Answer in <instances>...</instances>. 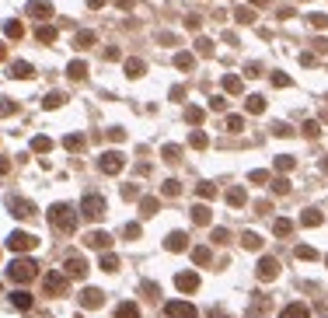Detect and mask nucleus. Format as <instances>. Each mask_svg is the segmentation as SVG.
Instances as JSON below:
<instances>
[{
  "label": "nucleus",
  "instance_id": "nucleus-1",
  "mask_svg": "<svg viewBox=\"0 0 328 318\" xmlns=\"http://www.w3.org/2000/svg\"><path fill=\"white\" fill-rule=\"evenodd\" d=\"M46 217H49V224H53L56 231H63V235H74L77 224H81V214H77L70 203H53Z\"/></svg>",
  "mask_w": 328,
  "mask_h": 318
},
{
  "label": "nucleus",
  "instance_id": "nucleus-2",
  "mask_svg": "<svg viewBox=\"0 0 328 318\" xmlns=\"http://www.w3.org/2000/svg\"><path fill=\"white\" fill-rule=\"evenodd\" d=\"M35 276H39L35 259H14V262H7V280H14V283H28V280H35Z\"/></svg>",
  "mask_w": 328,
  "mask_h": 318
},
{
  "label": "nucleus",
  "instance_id": "nucleus-3",
  "mask_svg": "<svg viewBox=\"0 0 328 318\" xmlns=\"http://www.w3.org/2000/svg\"><path fill=\"white\" fill-rule=\"evenodd\" d=\"M105 196H98V192H87L81 199V217H87V221H98V217H105Z\"/></svg>",
  "mask_w": 328,
  "mask_h": 318
},
{
  "label": "nucleus",
  "instance_id": "nucleus-4",
  "mask_svg": "<svg viewBox=\"0 0 328 318\" xmlns=\"http://www.w3.org/2000/svg\"><path fill=\"white\" fill-rule=\"evenodd\" d=\"M7 248L18 255V252H32V248H39V238L35 235H28V231H14V235H7Z\"/></svg>",
  "mask_w": 328,
  "mask_h": 318
},
{
  "label": "nucleus",
  "instance_id": "nucleus-5",
  "mask_svg": "<svg viewBox=\"0 0 328 318\" xmlns=\"http://www.w3.org/2000/svg\"><path fill=\"white\" fill-rule=\"evenodd\" d=\"M122 164H126L122 151H105V154L98 158V168H101L105 175H119V171H122Z\"/></svg>",
  "mask_w": 328,
  "mask_h": 318
},
{
  "label": "nucleus",
  "instance_id": "nucleus-6",
  "mask_svg": "<svg viewBox=\"0 0 328 318\" xmlns=\"http://www.w3.org/2000/svg\"><path fill=\"white\" fill-rule=\"evenodd\" d=\"M63 273H67V276H74V280H84V276H87V259L77 255V252H74V255H67V259H63Z\"/></svg>",
  "mask_w": 328,
  "mask_h": 318
},
{
  "label": "nucleus",
  "instance_id": "nucleus-7",
  "mask_svg": "<svg viewBox=\"0 0 328 318\" xmlns=\"http://www.w3.org/2000/svg\"><path fill=\"white\" fill-rule=\"evenodd\" d=\"M164 318H199V311L189 301H168L164 304Z\"/></svg>",
  "mask_w": 328,
  "mask_h": 318
},
{
  "label": "nucleus",
  "instance_id": "nucleus-8",
  "mask_svg": "<svg viewBox=\"0 0 328 318\" xmlns=\"http://www.w3.org/2000/svg\"><path fill=\"white\" fill-rule=\"evenodd\" d=\"M67 280H70L67 273H46V276H42V287H46L49 294H63V290H67Z\"/></svg>",
  "mask_w": 328,
  "mask_h": 318
},
{
  "label": "nucleus",
  "instance_id": "nucleus-9",
  "mask_svg": "<svg viewBox=\"0 0 328 318\" xmlns=\"http://www.w3.org/2000/svg\"><path fill=\"white\" fill-rule=\"evenodd\" d=\"M101 304H105V290H98V287L81 290V308H101Z\"/></svg>",
  "mask_w": 328,
  "mask_h": 318
},
{
  "label": "nucleus",
  "instance_id": "nucleus-10",
  "mask_svg": "<svg viewBox=\"0 0 328 318\" xmlns=\"http://www.w3.org/2000/svg\"><path fill=\"white\" fill-rule=\"evenodd\" d=\"M25 11H28L32 18H39V21H42V18H53V4H49V0H28Z\"/></svg>",
  "mask_w": 328,
  "mask_h": 318
},
{
  "label": "nucleus",
  "instance_id": "nucleus-11",
  "mask_svg": "<svg viewBox=\"0 0 328 318\" xmlns=\"http://www.w3.org/2000/svg\"><path fill=\"white\" fill-rule=\"evenodd\" d=\"M11 214L21 217V221H28V217H35V206H32L28 199H18V196H14V199H11Z\"/></svg>",
  "mask_w": 328,
  "mask_h": 318
},
{
  "label": "nucleus",
  "instance_id": "nucleus-12",
  "mask_svg": "<svg viewBox=\"0 0 328 318\" xmlns=\"http://www.w3.org/2000/svg\"><path fill=\"white\" fill-rule=\"evenodd\" d=\"M276 273H279V262H276L272 255H262V259H258V276H262V280H272Z\"/></svg>",
  "mask_w": 328,
  "mask_h": 318
},
{
  "label": "nucleus",
  "instance_id": "nucleus-13",
  "mask_svg": "<svg viewBox=\"0 0 328 318\" xmlns=\"http://www.w3.org/2000/svg\"><path fill=\"white\" fill-rule=\"evenodd\" d=\"M175 283H178V290L192 294V290L199 287V273H178V276H175Z\"/></svg>",
  "mask_w": 328,
  "mask_h": 318
},
{
  "label": "nucleus",
  "instance_id": "nucleus-14",
  "mask_svg": "<svg viewBox=\"0 0 328 318\" xmlns=\"http://www.w3.org/2000/svg\"><path fill=\"white\" fill-rule=\"evenodd\" d=\"M84 241H87L91 248H98V252H105V248L112 245V235H105V231H91V235H84Z\"/></svg>",
  "mask_w": 328,
  "mask_h": 318
},
{
  "label": "nucleus",
  "instance_id": "nucleus-15",
  "mask_svg": "<svg viewBox=\"0 0 328 318\" xmlns=\"http://www.w3.org/2000/svg\"><path fill=\"white\" fill-rule=\"evenodd\" d=\"M7 74H11V77L18 80V77H35V70H32V67H28V63H25V60H14V63H11V67H7Z\"/></svg>",
  "mask_w": 328,
  "mask_h": 318
},
{
  "label": "nucleus",
  "instance_id": "nucleus-16",
  "mask_svg": "<svg viewBox=\"0 0 328 318\" xmlns=\"http://www.w3.org/2000/svg\"><path fill=\"white\" fill-rule=\"evenodd\" d=\"M185 245H189V238H185L182 231H171V235L164 238V248H168V252H182Z\"/></svg>",
  "mask_w": 328,
  "mask_h": 318
},
{
  "label": "nucleus",
  "instance_id": "nucleus-17",
  "mask_svg": "<svg viewBox=\"0 0 328 318\" xmlns=\"http://www.w3.org/2000/svg\"><path fill=\"white\" fill-rule=\"evenodd\" d=\"M175 67H178L182 74H189V70L196 67V53H175Z\"/></svg>",
  "mask_w": 328,
  "mask_h": 318
},
{
  "label": "nucleus",
  "instance_id": "nucleus-18",
  "mask_svg": "<svg viewBox=\"0 0 328 318\" xmlns=\"http://www.w3.org/2000/svg\"><path fill=\"white\" fill-rule=\"evenodd\" d=\"M67 77H70V80H84V77H87V63H84V60H70Z\"/></svg>",
  "mask_w": 328,
  "mask_h": 318
},
{
  "label": "nucleus",
  "instance_id": "nucleus-19",
  "mask_svg": "<svg viewBox=\"0 0 328 318\" xmlns=\"http://www.w3.org/2000/svg\"><path fill=\"white\" fill-rule=\"evenodd\" d=\"M210 221H213V210H210V206H203V203L192 206V224H210Z\"/></svg>",
  "mask_w": 328,
  "mask_h": 318
},
{
  "label": "nucleus",
  "instance_id": "nucleus-20",
  "mask_svg": "<svg viewBox=\"0 0 328 318\" xmlns=\"http://www.w3.org/2000/svg\"><path fill=\"white\" fill-rule=\"evenodd\" d=\"M115 318H140V304H133V301H122V304L115 308Z\"/></svg>",
  "mask_w": 328,
  "mask_h": 318
},
{
  "label": "nucleus",
  "instance_id": "nucleus-21",
  "mask_svg": "<svg viewBox=\"0 0 328 318\" xmlns=\"http://www.w3.org/2000/svg\"><path fill=\"white\" fill-rule=\"evenodd\" d=\"M279 318H311V311H307V304H286Z\"/></svg>",
  "mask_w": 328,
  "mask_h": 318
},
{
  "label": "nucleus",
  "instance_id": "nucleus-22",
  "mask_svg": "<svg viewBox=\"0 0 328 318\" xmlns=\"http://www.w3.org/2000/svg\"><path fill=\"white\" fill-rule=\"evenodd\" d=\"M74 42H77V49H91V46H94V32H91V28H81V32L74 35Z\"/></svg>",
  "mask_w": 328,
  "mask_h": 318
},
{
  "label": "nucleus",
  "instance_id": "nucleus-23",
  "mask_svg": "<svg viewBox=\"0 0 328 318\" xmlns=\"http://www.w3.org/2000/svg\"><path fill=\"white\" fill-rule=\"evenodd\" d=\"M4 35H7V39H21V35H25V25H21V21H14V18H11V21H4Z\"/></svg>",
  "mask_w": 328,
  "mask_h": 318
},
{
  "label": "nucleus",
  "instance_id": "nucleus-24",
  "mask_svg": "<svg viewBox=\"0 0 328 318\" xmlns=\"http://www.w3.org/2000/svg\"><path fill=\"white\" fill-rule=\"evenodd\" d=\"M143 74H147L143 60H126V77H143Z\"/></svg>",
  "mask_w": 328,
  "mask_h": 318
},
{
  "label": "nucleus",
  "instance_id": "nucleus-25",
  "mask_svg": "<svg viewBox=\"0 0 328 318\" xmlns=\"http://www.w3.org/2000/svg\"><path fill=\"white\" fill-rule=\"evenodd\" d=\"M245 189H241V185H234V189H227V203H231V206H245Z\"/></svg>",
  "mask_w": 328,
  "mask_h": 318
},
{
  "label": "nucleus",
  "instance_id": "nucleus-26",
  "mask_svg": "<svg viewBox=\"0 0 328 318\" xmlns=\"http://www.w3.org/2000/svg\"><path fill=\"white\" fill-rule=\"evenodd\" d=\"M84 144H87L84 133H70V137H63V147H67V151H81Z\"/></svg>",
  "mask_w": 328,
  "mask_h": 318
},
{
  "label": "nucleus",
  "instance_id": "nucleus-27",
  "mask_svg": "<svg viewBox=\"0 0 328 318\" xmlns=\"http://www.w3.org/2000/svg\"><path fill=\"white\" fill-rule=\"evenodd\" d=\"M241 87H245V84H241V77H238V74H227V77H224V91L241 94Z\"/></svg>",
  "mask_w": 328,
  "mask_h": 318
},
{
  "label": "nucleus",
  "instance_id": "nucleus-28",
  "mask_svg": "<svg viewBox=\"0 0 328 318\" xmlns=\"http://www.w3.org/2000/svg\"><path fill=\"white\" fill-rule=\"evenodd\" d=\"M60 105H67V94H60V91H53L49 98H42V109H60Z\"/></svg>",
  "mask_w": 328,
  "mask_h": 318
},
{
  "label": "nucleus",
  "instance_id": "nucleus-29",
  "mask_svg": "<svg viewBox=\"0 0 328 318\" xmlns=\"http://www.w3.org/2000/svg\"><path fill=\"white\" fill-rule=\"evenodd\" d=\"M32 151H35V154H46V151H53V140H49V137H32Z\"/></svg>",
  "mask_w": 328,
  "mask_h": 318
},
{
  "label": "nucleus",
  "instance_id": "nucleus-30",
  "mask_svg": "<svg viewBox=\"0 0 328 318\" xmlns=\"http://www.w3.org/2000/svg\"><path fill=\"white\" fill-rule=\"evenodd\" d=\"M140 214H143V217H154V214H157V199H154V196H143V199H140Z\"/></svg>",
  "mask_w": 328,
  "mask_h": 318
},
{
  "label": "nucleus",
  "instance_id": "nucleus-31",
  "mask_svg": "<svg viewBox=\"0 0 328 318\" xmlns=\"http://www.w3.org/2000/svg\"><path fill=\"white\" fill-rule=\"evenodd\" d=\"M101 269H105V273H115V269H119V255L105 252V255H101Z\"/></svg>",
  "mask_w": 328,
  "mask_h": 318
},
{
  "label": "nucleus",
  "instance_id": "nucleus-32",
  "mask_svg": "<svg viewBox=\"0 0 328 318\" xmlns=\"http://www.w3.org/2000/svg\"><path fill=\"white\" fill-rule=\"evenodd\" d=\"M11 304H14V308H32V297H28L25 290H14V294H11Z\"/></svg>",
  "mask_w": 328,
  "mask_h": 318
},
{
  "label": "nucleus",
  "instance_id": "nucleus-33",
  "mask_svg": "<svg viewBox=\"0 0 328 318\" xmlns=\"http://www.w3.org/2000/svg\"><path fill=\"white\" fill-rule=\"evenodd\" d=\"M241 245H245V248H251V252H255V248H262V238H258L255 231H245V235H241Z\"/></svg>",
  "mask_w": 328,
  "mask_h": 318
},
{
  "label": "nucleus",
  "instance_id": "nucleus-34",
  "mask_svg": "<svg viewBox=\"0 0 328 318\" xmlns=\"http://www.w3.org/2000/svg\"><path fill=\"white\" fill-rule=\"evenodd\" d=\"M234 21H238V25H251V21H255V11H248V7H238V11H234Z\"/></svg>",
  "mask_w": 328,
  "mask_h": 318
},
{
  "label": "nucleus",
  "instance_id": "nucleus-35",
  "mask_svg": "<svg viewBox=\"0 0 328 318\" xmlns=\"http://www.w3.org/2000/svg\"><path fill=\"white\" fill-rule=\"evenodd\" d=\"M35 39H42V42H56V28H53V25H42V28L35 32Z\"/></svg>",
  "mask_w": 328,
  "mask_h": 318
},
{
  "label": "nucleus",
  "instance_id": "nucleus-36",
  "mask_svg": "<svg viewBox=\"0 0 328 318\" xmlns=\"http://www.w3.org/2000/svg\"><path fill=\"white\" fill-rule=\"evenodd\" d=\"M262 109H265V98H262V94H251V98H248V112L255 116V112H262Z\"/></svg>",
  "mask_w": 328,
  "mask_h": 318
},
{
  "label": "nucleus",
  "instance_id": "nucleus-37",
  "mask_svg": "<svg viewBox=\"0 0 328 318\" xmlns=\"http://www.w3.org/2000/svg\"><path fill=\"white\" fill-rule=\"evenodd\" d=\"M185 119H189L192 126H199V123H203V109H196V105H189V109H185Z\"/></svg>",
  "mask_w": 328,
  "mask_h": 318
},
{
  "label": "nucleus",
  "instance_id": "nucleus-38",
  "mask_svg": "<svg viewBox=\"0 0 328 318\" xmlns=\"http://www.w3.org/2000/svg\"><path fill=\"white\" fill-rule=\"evenodd\" d=\"M189 144H192V147H199V151H203V147H210V137H206V133H199V130H196V133H192V137H189Z\"/></svg>",
  "mask_w": 328,
  "mask_h": 318
},
{
  "label": "nucleus",
  "instance_id": "nucleus-39",
  "mask_svg": "<svg viewBox=\"0 0 328 318\" xmlns=\"http://www.w3.org/2000/svg\"><path fill=\"white\" fill-rule=\"evenodd\" d=\"M199 196L203 199H217V185L213 182H199Z\"/></svg>",
  "mask_w": 328,
  "mask_h": 318
},
{
  "label": "nucleus",
  "instance_id": "nucleus-40",
  "mask_svg": "<svg viewBox=\"0 0 328 318\" xmlns=\"http://www.w3.org/2000/svg\"><path fill=\"white\" fill-rule=\"evenodd\" d=\"M307 228H314V224H321V210H304V217H300Z\"/></svg>",
  "mask_w": 328,
  "mask_h": 318
},
{
  "label": "nucleus",
  "instance_id": "nucleus-41",
  "mask_svg": "<svg viewBox=\"0 0 328 318\" xmlns=\"http://www.w3.org/2000/svg\"><path fill=\"white\" fill-rule=\"evenodd\" d=\"M192 262H199V266H210V248H192Z\"/></svg>",
  "mask_w": 328,
  "mask_h": 318
},
{
  "label": "nucleus",
  "instance_id": "nucleus-42",
  "mask_svg": "<svg viewBox=\"0 0 328 318\" xmlns=\"http://www.w3.org/2000/svg\"><path fill=\"white\" fill-rule=\"evenodd\" d=\"M196 53H199V56H213V42H210V39H199V42H196Z\"/></svg>",
  "mask_w": 328,
  "mask_h": 318
},
{
  "label": "nucleus",
  "instance_id": "nucleus-43",
  "mask_svg": "<svg viewBox=\"0 0 328 318\" xmlns=\"http://www.w3.org/2000/svg\"><path fill=\"white\" fill-rule=\"evenodd\" d=\"M227 130H231V133H241V130H245V119H241V116H227Z\"/></svg>",
  "mask_w": 328,
  "mask_h": 318
},
{
  "label": "nucleus",
  "instance_id": "nucleus-44",
  "mask_svg": "<svg viewBox=\"0 0 328 318\" xmlns=\"http://www.w3.org/2000/svg\"><path fill=\"white\" fill-rule=\"evenodd\" d=\"M178 192H182V182H178V178H168V182H164V196H178Z\"/></svg>",
  "mask_w": 328,
  "mask_h": 318
},
{
  "label": "nucleus",
  "instance_id": "nucleus-45",
  "mask_svg": "<svg viewBox=\"0 0 328 318\" xmlns=\"http://www.w3.org/2000/svg\"><path fill=\"white\" fill-rule=\"evenodd\" d=\"M272 231L283 238V235H290V231H293V224H290V221H276V228H272Z\"/></svg>",
  "mask_w": 328,
  "mask_h": 318
},
{
  "label": "nucleus",
  "instance_id": "nucleus-46",
  "mask_svg": "<svg viewBox=\"0 0 328 318\" xmlns=\"http://www.w3.org/2000/svg\"><path fill=\"white\" fill-rule=\"evenodd\" d=\"M140 287H143V297H157V290H161V287H157V283H150V280H143Z\"/></svg>",
  "mask_w": 328,
  "mask_h": 318
},
{
  "label": "nucleus",
  "instance_id": "nucleus-47",
  "mask_svg": "<svg viewBox=\"0 0 328 318\" xmlns=\"http://www.w3.org/2000/svg\"><path fill=\"white\" fill-rule=\"evenodd\" d=\"M157 42H161V46H175V42H178V35H175V32H161V35H157Z\"/></svg>",
  "mask_w": 328,
  "mask_h": 318
},
{
  "label": "nucleus",
  "instance_id": "nucleus-48",
  "mask_svg": "<svg viewBox=\"0 0 328 318\" xmlns=\"http://www.w3.org/2000/svg\"><path fill=\"white\" fill-rule=\"evenodd\" d=\"M178 158H182V154H178V147H175V144H168V147H164V161H171V164H175Z\"/></svg>",
  "mask_w": 328,
  "mask_h": 318
},
{
  "label": "nucleus",
  "instance_id": "nucleus-49",
  "mask_svg": "<svg viewBox=\"0 0 328 318\" xmlns=\"http://www.w3.org/2000/svg\"><path fill=\"white\" fill-rule=\"evenodd\" d=\"M276 168H279V171H290V168H293V158H290V154L276 158Z\"/></svg>",
  "mask_w": 328,
  "mask_h": 318
},
{
  "label": "nucleus",
  "instance_id": "nucleus-50",
  "mask_svg": "<svg viewBox=\"0 0 328 318\" xmlns=\"http://www.w3.org/2000/svg\"><path fill=\"white\" fill-rule=\"evenodd\" d=\"M122 196H126V199H136V196H140V189H136L133 182H126V185H122Z\"/></svg>",
  "mask_w": 328,
  "mask_h": 318
},
{
  "label": "nucleus",
  "instance_id": "nucleus-51",
  "mask_svg": "<svg viewBox=\"0 0 328 318\" xmlns=\"http://www.w3.org/2000/svg\"><path fill=\"white\" fill-rule=\"evenodd\" d=\"M122 238H140V224H126V231H122Z\"/></svg>",
  "mask_w": 328,
  "mask_h": 318
},
{
  "label": "nucleus",
  "instance_id": "nucleus-52",
  "mask_svg": "<svg viewBox=\"0 0 328 318\" xmlns=\"http://www.w3.org/2000/svg\"><path fill=\"white\" fill-rule=\"evenodd\" d=\"M14 112V101L11 98H0V116H11Z\"/></svg>",
  "mask_w": 328,
  "mask_h": 318
},
{
  "label": "nucleus",
  "instance_id": "nucleus-53",
  "mask_svg": "<svg viewBox=\"0 0 328 318\" xmlns=\"http://www.w3.org/2000/svg\"><path fill=\"white\" fill-rule=\"evenodd\" d=\"M251 182L262 185V182H269V175H265V171H251Z\"/></svg>",
  "mask_w": 328,
  "mask_h": 318
},
{
  "label": "nucleus",
  "instance_id": "nucleus-54",
  "mask_svg": "<svg viewBox=\"0 0 328 318\" xmlns=\"http://www.w3.org/2000/svg\"><path fill=\"white\" fill-rule=\"evenodd\" d=\"M297 255H300V259H314V248H307V245H300V248H297Z\"/></svg>",
  "mask_w": 328,
  "mask_h": 318
},
{
  "label": "nucleus",
  "instance_id": "nucleus-55",
  "mask_svg": "<svg viewBox=\"0 0 328 318\" xmlns=\"http://www.w3.org/2000/svg\"><path fill=\"white\" fill-rule=\"evenodd\" d=\"M272 84H279V87H286V84H290V77H286V74H272Z\"/></svg>",
  "mask_w": 328,
  "mask_h": 318
},
{
  "label": "nucleus",
  "instance_id": "nucleus-56",
  "mask_svg": "<svg viewBox=\"0 0 328 318\" xmlns=\"http://www.w3.org/2000/svg\"><path fill=\"white\" fill-rule=\"evenodd\" d=\"M224 105H227V101H224V98H220V94H217V98H210V109H217V112H220V109H224Z\"/></svg>",
  "mask_w": 328,
  "mask_h": 318
},
{
  "label": "nucleus",
  "instance_id": "nucleus-57",
  "mask_svg": "<svg viewBox=\"0 0 328 318\" xmlns=\"http://www.w3.org/2000/svg\"><path fill=\"white\" fill-rule=\"evenodd\" d=\"M133 4H136V0H115V7H122V11H129Z\"/></svg>",
  "mask_w": 328,
  "mask_h": 318
},
{
  "label": "nucleus",
  "instance_id": "nucleus-58",
  "mask_svg": "<svg viewBox=\"0 0 328 318\" xmlns=\"http://www.w3.org/2000/svg\"><path fill=\"white\" fill-rule=\"evenodd\" d=\"M7 168H11V161H7V158H0V175H7Z\"/></svg>",
  "mask_w": 328,
  "mask_h": 318
},
{
  "label": "nucleus",
  "instance_id": "nucleus-59",
  "mask_svg": "<svg viewBox=\"0 0 328 318\" xmlns=\"http://www.w3.org/2000/svg\"><path fill=\"white\" fill-rule=\"evenodd\" d=\"M87 7H94V11H98V7H105V0H87Z\"/></svg>",
  "mask_w": 328,
  "mask_h": 318
},
{
  "label": "nucleus",
  "instance_id": "nucleus-60",
  "mask_svg": "<svg viewBox=\"0 0 328 318\" xmlns=\"http://www.w3.org/2000/svg\"><path fill=\"white\" fill-rule=\"evenodd\" d=\"M251 4H255V7H262V4H265V0H251Z\"/></svg>",
  "mask_w": 328,
  "mask_h": 318
},
{
  "label": "nucleus",
  "instance_id": "nucleus-61",
  "mask_svg": "<svg viewBox=\"0 0 328 318\" xmlns=\"http://www.w3.org/2000/svg\"><path fill=\"white\" fill-rule=\"evenodd\" d=\"M0 60H4V42H0Z\"/></svg>",
  "mask_w": 328,
  "mask_h": 318
},
{
  "label": "nucleus",
  "instance_id": "nucleus-62",
  "mask_svg": "<svg viewBox=\"0 0 328 318\" xmlns=\"http://www.w3.org/2000/svg\"><path fill=\"white\" fill-rule=\"evenodd\" d=\"M325 262H328V259H325Z\"/></svg>",
  "mask_w": 328,
  "mask_h": 318
}]
</instances>
